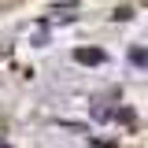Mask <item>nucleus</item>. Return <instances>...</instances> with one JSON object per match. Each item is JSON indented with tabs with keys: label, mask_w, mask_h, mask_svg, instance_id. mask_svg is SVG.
I'll use <instances>...</instances> for the list:
<instances>
[{
	"label": "nucleus",
	"mask_w": 148,
	"mask_h": 148,
	"mask_svg": "<svg viewBox=\"0 0 148 148\" xmlns=\"http://www.w3.org/2000/svg\"><path fill=\"white\" fill-rule=\"evenodd\" d=\"M74 59H78V63H100V59H104V52H96V48H78V52H74Z\"/></svg>",
	"instance_id": "obj_1"
}]
</instances>
